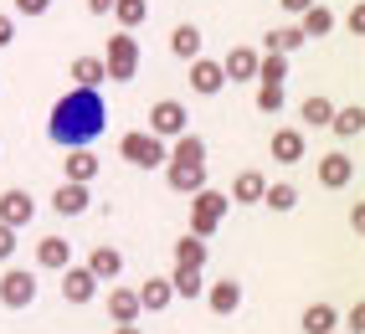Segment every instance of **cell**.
Here are the masks:
<instances>
[{
	"mask_svg": "<svg viewBox=\"0 0 365 334\" xmlns=\"http://www.w3.org/2000/svg\"><path fill=\"white\" fill-rule=\"evenodd\" d=\"M108 129V103L98 88H72L52 103V118H46V139L57 150H88L93 139H103Z\"/></svg>",
	"mask_w": 365,
	"mask_h": 334,
	"instance_id": "obj_1",
	"label": "cell"
},
{
	"mask_svg": "<svg viewBox=\"0 0 365 334\" xmlns=\"http://www.w3.org/2000/svg\"><path fill=\"white\" fill-rule=\"evenodd\" d=\"M227 211H232V196L201 185L196 196H190V231H196V236H216V231H222V221H227Z\"/></svg>",
	"mask_w": 365,
	"mask_h": 334,
	"instance_id": "obj_2",
	"label": "cell"
},
{
	"mask_svg": "<svg viewBox=\"0 0 365 334\" xmlns=\"http://www.w3.org/2000/svg\"><path fill=\"white\" fill-rule=\"evenodd\" d=\"M139 36L134 31H118V36H108V52H103V73H108V83H134L139 78Z\"/></svg>",
	"mask_w": 365,
	"mask_h": 334,
	"instance_id": "obj_3",
	"label": "cell"
},
{
	"mask_svg": "<svg viewBox=\"0 0 365 334\" xmlns=\"http://www.w3.org/2000/svg\"><path fill=\"white\" fill-rule=\"evenodd\" d=\"M118 155H124L134 170H160L165 165V139H155L150 129H134V134L118 139Z\"/></svg>",
	"mask_w": 365,
	"mask_h": 334,
	"instance_id": "obj_4",
	"label": "cell"
},
{
	"mask_svg": "<svg viewBox=\"0 0 365 334\" xmlns=\"http://www.w3.org/2000/svg\"><path fill=\"white\" fill-rule=\"evenodd\" d=\"M0 303L16 308V314L31 308L36 303V273L31 268H6V273H0Z\"/></svg>",
	"mask_w": 365,
	"mask_h": 334,
	"instance_id": "obj_5",
	"label": "cell"
},
{
	"mask_svg": "<svg viewBox=\"0 0 365 334\" xmlns=\"http://www.w3.org/2000/svg\"><path fill=\"white\" fill-rule=\"evenodd\" d=\"M185 129H190V113H185L180 98H160V103L150 108V134H155V139H165V145H170V139L185 134Z\"/></svg>",
	"mask_w": 365,
	"mask_h": 334,
	"instance_id": "obj_6",
	"label": "cell"
},
{
	"mask_svg": "<svg viewBox=\"0 0 365 334\" xmlns=\"http://www.w3.org/2000/svg\"><path fill=\"white\" fill-rule=\"evenodd\" d=\"M98 288H103V283L93 278L88 268H78V262H67V268H62V298H67V303L88 308L93 298H98Z\"/></svg>",
	"mask_w": 365,
	"mask_h": 334,
	"instance_id": "obj_7",
	"label": "cell"
},
{
	"mask_svg": "<svg viewBox=\"0 0 365 334\" xmlns=\"http://www.w3.org/2000/svg\"><path fill=\"white\" fill-rule=\"evenodd\" d=\"M31 216H36V201H31V190H21V185L0 190V221H6V226L26 231V226H31Z\"/></svg>",
	"mask_w": 365,
	"mask_h": 334,
	"instance_id": "obj_8",
	"label": "cell"
},
{
	"mask_svg": "<svg viewBox=\"0 0 365 334\" xmlns=\"http://www.w3.org/2000/svg\"><path fill=\"white\" fill-rule=\"evenodd\" d=\"M314 175H319V185L324 190H345L350 180H355V160L350 155H319V165H314Z\"/></svg>",
	"mask_w": 365,
	"mask_h": 334,
	"instance_id": "obj_9",
	"label": "cell"
},
{
	"mask_svg": "<svg viewBox=\"0 0 365 334\" xmlns=\"http://www.w3.org/2000/svg\"><path fill=\"white\" fill-rule=\"evenodd\" d=\"M222 88H227L222 62H211V57H190V93H201V98H216Z\"/></svg>",
	"mask_w": 365,
	"mask_h": 334,
	"instance_id": "obj_10",
	"label": "cell"
},
{
	"mask_svg": "<svg viewBox=\"0 0 365 334\" xmlns=\"http://www.w3.org/2000/svg\"><path fill=\"white\" fill-rule=\"evenodd\" d=\"M273 160L278 165H304L309 160V139H304V129H273Z\"/></svg>",
	"mask_w": 365,
	"mask_h": 334,
	"instance_id": "obj_11",
	"label": "cell"
},
{
	"mask_svg": "<svg viewBox=\"0 0 365 334\" xmlns=\"http://www.w3.org/2000/svg\"><path fill=\"white\" fill-rule=\"evenodd\" d=\"M93 206V196H88V185H78V180H62L57 190H52V211H57V216H83V211Z\"/></svg>",
	"mask_w": 365,
	"mask_h": 334,
	"instance_id": "obj_12",
	"label": "cell"
},
{
	"mask_svg": "<svg viewBox=\"0 0 365 334\" xmlns=\"http://www.w3.org/2000/svg\"><path fill=\"white\" fill-rule=\"evenodd\" d=\"M206 303H211V314H216V319H232L237 308H242V283H237V278L206 283Z\"/></svg>",
	"mask_w": 365,
	"mask_h": 334,
	"instance_id": "obj_13",
	"label": "cell"
},
{
	"mask_svg": "<svg viewBox=\"0 0 365 334\" xmlns=\"http://www.w3.org/2000/svg\"><path fill=\"white\" fill-rule=\"evenodd\" d=\"M165 185L175 190V196H196V190L206 185V165H175V160H165Z\"/></svg>",
	"mask_w": 365,
	"mask_h": 334,
	"instance_id": "obj_14",
	"label": "cell"
},
{
	"mask_svg": "<svg viewBox=\"0 0 365 334\" xmlns=\"http://www.w3.org/2000/svg\"><path fill=\"white\" fill-rule=\"evenodd\" d=\"M98 155L93 150H67V160H62V180H78V185H93L98 180Z\"/></svg>",
	"mask_w": 365,
	"mask_h": 334,
	"instance_id": "obj_15",
	"label": "cell"
},
{
	"mask_svg": "<svg viewBox=\"0 0 365 334\" xmlns=\"http://www.w3.org/2000/svg\"><path fill=\"white\" fill-rule=\"evenodd\" d=\"M67 262H72V242H67V236H41V242H36V268L41 273H62Z\"/></svg>",
	"mask_w": 365,
	"mask_h": 334,
	"instance_id": "obj_16",
	"label": "cell"
},
{
	"mask_svg": "<svg viewBox=\"0 0 365 334\" xmlns=\"http://www.w3.org/2000/svg\"><path fill=\"white\" fill-rule=\"evenodd\" d=\"M165 160H175V165H206V139L185 129V134H175L165 145Z\"/></svg>",
	"mask_w": 365,
	"mask_h": 334,
	"instance_id": "obj_17",
	"label": "cell"
},
{
	"mask_svg": "<svg viewBox=\"0 0 365 334\" xmlns=\"http://www.w3.org/2000/svg\"><path fill=\"white\" fill-rule=\"evenodd\" d=\"M222 73H227V83H252L257 78V52L252 46H232L222 57Z\"/></svg>",
	"mask_w": 365,
	"mask_h": 334,
	"instance_id": "obj_18",
	"label": "cell"
},
{
	"mask_svg": "<svg viewBox=\"0 0 365 334\" xmlns=\"http://www.w3.org/2000/svg\"><path fill=\"white\" fill-rule=\"evenodd\" d=\"M88 273L98 278V283H113L118 273H124V252L108 247V242H103V247H93V252H88Z\"/></svg>",
	"mask_w": 365,
	"mask_h": 334,
	"instance_id": "obj_19",
	"label": "cell"
},
{
	"mask_svg": "<svg viewBox=\"0 0 365 334\" xmlns=\"http://www.w3.org/2000/svg\"><path fill=\"white\" fill-rule=\"evenodd\" d=\"M206 268H190V262H175V273H170V293L175 298H201L206 293Z\"/></svg>",
	"mask_w": 365,
	"mask_h": 334,
	"instance_id": "obj_20",
	"label": "cell"
},
{
	"mask_svg": "<svg viewBox=\"0 0 365 334\" xmlns=\"http://www.w3.org/2000/svg\"><path fill=\"white\" fill-rule=\"evenodd\" d=\"M134 293H139V308H144V314H165V308L175 303L170 278H144V288H134Z\"/></svg>",
	"mask_w": 365,
	"mask_h": 334,
	"instance_id": "obj_21",
	"label": "cell"
},
{
	"mask_svg": "<svg viewBox=\"0 0 365 334\" xmlns=\"http://www.w3.org/2000/svg\"><path fill=\"white\" fill-rule=\"evenodd\" d=\"M139 293L134 288H108V319L113 324H139Z\"/></svg>",
	"mask_w": 365,
	"mask_h": 334,
	"instance_id": "obj_22",
	"label": "cell"
},
{
	"mask_svg": "<svg viewBox=\"0 0 365 334\" xmlns=\"http://www.w3.org/2000/svg\"><path fill=\"white\" fill-rule=\"evenodd\" d=\"M201 26H196V21H180V26L175 31H170V52H175L180 62H190V57H201Z\"/></svg>",
	"mask_w": 365,
	"mask_h": 334,
	"instance_id": "obj_23",
	"label": "cell"
},
{
	"mask_svg": "<svg viewBox=\"0 0 365 334\" xmlns=\"http://www.w3.org/2000/svg\"><path fill=\"white\" fill-rule=\"evenodd\" d=\"M262 190H267V175H262V170H242V175L232 180V206H257Z\"/></svg>",
	"mask_w": 365,
	"mask_h": 334,
	"instance_id": "obj_24",
	"label": "cell"
},
{
	"mask_svg": "<svg viewBox=\"0 0 365 334\" xmlns=\"http://www.w3.org/2000/svg\"><path fill=\"white\" fill-rule=\"evenodd\" d=\"M67 78H72V88H103V83H108V73H103V57H72Z\"/></svg>",
	"mask_w": 365,
	"mask_h": 334,
	"instance_id": "obj_25",
	"label": "cell"
},
{
	"mask_svg": "<svg viewBox=\"0 0 365 334\" xmlns=\"http://www.w3.org/2000/svg\"><path fill=\"white\" fill-rule=\"evenodd\" d=\"M299 31H304V41H319V36H329V31H334V11L314 0V6L299 16Z\"/></svg>",
	"mask_w": 365,
	"mask_h": 334,
	"instance_id": "obj_26",
	"label": "cell"
},
{
	"mask_svg": "<svg viewBox=\"0 0 365 334\" xmlns=\"http://www.w3.org/2000/svg\"><path fill=\"white\" fill-rule=\"evenodd\" d=\"M108 16L118 21V31H139L144 21H150V0H113Z\"/></svg>",
	"mask_w": 365,
	"mask_h": 334,
	"instance_id": "obj_27",
	"label": "cell"
},
{
	"mask_svg": "<svg viewBox=\"0 0 365 334\" xmlns=\"http://www.w3.org/2000/svg\"><path fill=\"white\" fill-rule=\"evenodd\" d=\"M329 129H334L339 139H360V134H365V108H360V103L334 108V113H329Z\"/></svg>",
	"mask_w": 365,
	"mask_h": 334,
	"instance_id": "obj_28",
	"label": "cell"
},
{
	"mask_svg": "<svg viewBox=\"0 0 365 334\" xmlns=\"http://www.w3.org/2000/svg\"><path fill=\"white\" fill-rule=\"evenodd\" d=\"M299 324H304V334H334V324H339V314H334V308H329V303H309Z\"/></svg>",
	"mask_w": 365,
	"mask_h": 334,
	"instance_id": "obj_29",
	"label": "cell"
},
{
	"mask_svg": "<svg viewBox=\"0 0 365 334\" xmlns=\"http://www.w3.org/2000/svg\"><path fill=\"white\" fill-rule=\"evenodd\" d=\"M304 46V31L299 26H278V31H267L262 36V52H283V57H294Z\"/></svg>",
	"mask_w": 365,
	"mask_h": 334,
	"instance_id": "obj_30",
	"label": "cell"
},
{
	"mask_svg": "<svg viewBox=\"0 0 365 334\" xmlns=\"http://www.w3.org/2000/svg\"><path fill=\"white\" fill-rule=\"evenodd\" d=\"M206 257H211V247H206V236H196V231H185L180 242H175V262H190V268H206Z\"/></svg>",
	"mask_w": 365,
	"mask_h": 334,
	"instance_id": "obj_31",
	"label": "cell"
},
{
	"mask_svg": "<svg viewBox=\"0 0 365 334\" xmlns=\"http://www.w3.org/2000/svg\"><path fill=\"white\" fill-rule=\"evenodd\" d=\"M252 83H288V57L283 52H257V78Z\"/></svg>",
	"mask_w": 365,
	"mask_h": 334,
	"instance_id": "obj_32",
	"label": "cell"
},
{
	"mask_svg": "<svg viewBox=\"0 0 365 334\" xmlns=\"http://www.w3.org/2000/svg\"><path fill=\"white\" fill-rule=\"evenodd\" d=\"M299 113H304V124H309V129H329L334 103L324 98V93H314V98H304V108H299Z\"/></svg>",
	"mask_w": 365,
	"mask_h": 334,
	"instance_id": "obj_33",
	"label": "cell"
},
{
	"mask_svg": "<svg viewBox=\"0 0 365 334\" xmlns=\"http://www.w3.org/2000/svg\"><path fill=\"white\" fill-rule=\"evenodd\" d=\"M257 206H273V211H278V216H288V211H294V206H299V190H294V185H267Z\"/></svg>",
	"mask_w": 365,
	"mask_h": 334,
	"instance_id": "obj_34",
	"label": "cell"
},
{
	"mask_svg": "<svg viewBox=\"0 0 365 334\" xmlns=\"http://www.w3.org/2000/svg\"><path fill=\"white\" fill-rule=\"evenodd\" d=\"M283 83H257V113H267V118H278L283 113Z\"/></svg>",
	"mask_w": 365,
	"mask_h": 334,
	"instance_id": "obj_35",
	"label": "cell"
},
{
	"mask_svg": "<svg viewBox=\"0 0 365 334\" xmlns=\"http://www.w3.org/2000/svg\"><path fill=\"white\" fill-rule=\"evenodd\" d=\"M46 11H52V0H11V16H26V21H36Z\"/></svg>",
	"mask_w": 365,
	"mask_h": 334,
	"instance_id": "obj_36",
	"label": "cell"
},
{
	"mask_svg": "<svg viewBox=\"0 0 365 334\" xmlns=\"http://www.w3.org/2000/svg\"><path fill=\"white\" fill-rule=\"evenodd\" d=\"M16 236H21L16 226H6V221H0V262H11V257H16V247H21Z\"/></svg>",
	"mask_w": 365,
	"mask_h": 334,
	"instance_id": "obj_37",
	"label": "cell"
},
{
	"mask_svg": "<svg viewBox=\"0 0 365 334\" xmlns=\"http://www.w3.org/2000/svg\"><path fill=\"white\" fill-rule=\"evenodd\" d=\"M11 41H16V16H11V11H0V52H6Z\"/></svg>",
	"mask_w": 365,
	"mask_h": 334,
	"instance_id": "obj_38",
	"label": "cell"
},
{
	"mask_svg": "<svg viewBox=\"0 0 365 334\" xmlns=\"http://www.w3.org/2000/svg\"><path fill=\"white\" fill-rule=\"evenodd\" d=\"M345 324H350V334H365V303L350 308V319H345Z\"/></svg>",
	"mask_w": 365,
	"mask_h": 334,
	"instance_id": "obj_39",
	"label": "cell"
},
{
	"mask_svg": "<svg viewBox=\"0 0 365 334\" xmlns=\"http://www.w3.org/2000/svg\"><path fill=\"white\" fill-rule=\"evenodd\" d=\"M350 31H355V36L365 31V6H360V0H355V11H350Z\"/></svg>",
	"mask_w": 365,
	"mask_h": 334,
	"instance_id": "obj_40",
	"label": "cell"
},
{
	"mask_svg": "<svg viewBox=\"0 0 365 334\" xmlns=\"http://www.w3.org/2000/svg\"><path fill=\"white\" fill-rule=\"evenodd\" d=\"M278 6H283V11H288V16H304V11H309V6H314V0H278Z\"/></svg>",
	"mask_w": 365,
	"mask_h": 334,
	"instance_id": "obj_41",
	"label": "cell"
},
{
	"mask_svg": "<svg viewBox=\"0 0 365 334\" xmlns=\"http://www.w3.org/2000/svg\"><path fill=\"white\" fill-rule=\"evenodd\" d=\"M113 11V0H88V16H108Z\"/></svg>",
	"mask_w": 365,
	"mask_h": 334,
	"instance_id": "obj_42",
	"label": "cell"
},
{
	"mask_svg": "<svg viewBox=\"0 0 365 334\" xmlns=\"http://www.w3.org/2000/svg\"><path fill=\"white\" fill-rule=\"evenodd\" d=\"M113 334H144L139 324H113Z\"/></svg>",
	"mask_w": 365,
	"mask_h": 334,
	"instance_id": "obj_43",
	"label": "cell"
}]
</instances>
